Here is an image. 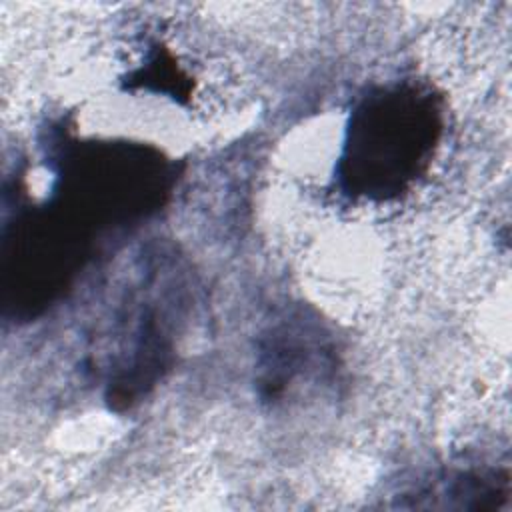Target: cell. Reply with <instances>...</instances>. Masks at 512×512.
<instances>
[{"mask_svg":"<svg viewBox=\"0 0 512 512\" xmlns=\"http://www.w3.org/2000/svg\"><path fill=\"white\" fill-rule=\"evenodd\" d=\"M442 132L436 96L416 84L370 92L354 108L338 164L344 192L390 200L424 174Z\"/></svg>","mask_w":512,"mask_h":512,"instance_id":"1","label":"cell"},{"mask_svg":"<svg viewBox=\"0 0 512 512\" xmlns=\"http://www.w3.org/2000/svg\"><path fill=\"white\" fill-rule=\"evenodd\" d=\"M62 206L76 218L126 220L154 210L170 178L168 166L148 148L132 144H88L62 170Z\"/></svg>","mask_w":512,"mask_h":512,"instance_id":"2","label":"cell"},{"mask_svg":"<svg viewBox=\"0 0 512 512\" xmlns=\"http://www.w3.org/2000/svg\"><path fill=\"white\" fill-rule=\"evenodd\" d=\"M82 224L64 206L22 218L4 248L6 292L34 312L48 304L82 266Z\"/></svg>","mask_w":512,"mask_h":512,"instance_id":"3","label":"cell"}]
</instances>
